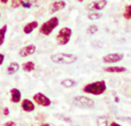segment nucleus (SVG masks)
Returning a JSON list of instances; mask_svg holds the SVG:
<instances>
[{
    "label": "nucleus",
    "instance_id": "19",
    "mask_svg": "<svg viewBox=\"0 0 131 126\" xmlns=\"http://www.w3.org/2000/svg\"><path fill=\"white\" fill-rule=\"evenodd\" d=\"M101 17H102L101 11H89V14H88V18L91 21L99 20V18H101Z\"/></svg>",
    "mask_w": 131,
    "mask_h": 126
},
{
    "label": "nucleus",
    "instance_id": "20",
    "mask_svg": "<svg viewBox=\"0 0 131 126\" xmlns=\"http://www.w3.org/2000/svg\"><path fill=\"white\" fill-rule=\"evenodd\" d=\"M123 17L128 21H131V5H127L124 7V10H123Z\"/></svg>",
    "mask_w": 131,
    "mask_h": 126
},
{
    "label": "nucleus",
    "instance_id": "32",
    "mask_svg": "<svg viewBox=\"0 0 131 126\" xmlns=\"http://www.w3.org/2000/svg\"><path fill=\"white\" fill-rule=\"evenodd\" d=\"M0 20H1V13H0Z\"/></svg>",
    "mask_w": 131,
    "mask_h": 126
},
{
    "label": "nucleus",
    "instance_id": "23",
    "mask_svg": "<svg viewBox=\"0 0 131 126\" xmlns=\"http://www.w3.org/2000/svg\"><path fill=\"white\" fill-rule=\"evenodd\" d=\"M21 2L22 0H10V8L13 9H16L21 6Z\"/></svg>",
    "mask_w": 131,
    "mask_h": 126
},
{
    "label": "nucleus",
    "instance_id": "14",
    "mask_svg": "<svg viewBox=\"0 0 131 126\" xmlns=\"http://www.w3.org/2000/svg\"><path fill=\"white\" fill-rule=\"evenodd\" d=\"M38 27H39L38 21H31V22L27 23V24L23 27V33H25V34L32 33L36 29H38Z\"/></svg>",
    "mask_w": 131,
    "mask_h": 126
},
{
    "label": "nucleus",
    "instance_id": "6",
    "mask_svg": "<svg viewBox=\"0 0 131 126\" xmlns=\"http://www.w3.org/2000/svg\"><path fill=\"white\" fill-rule=\"evenodd\" d=\"M108 5V0H94L85 6V9L89 11H101Z\"/></svg>",
    "mask_w": 131,
    "mask_h": 126
},
{
    "label": "nucleus",
    "instance_id": "28",
    "mask_svg": "<svg viewBox=\"0 0 131 126\" xmlns=\"http://www.w3.org/2000/svg\"><path fill=\"white\" fill-rule=\"evenodd\" d=\"M109 126H121L118 123H116V122H112L111 124H109Z\"/></svg>",
    "mask_w": 131,
    "mask_h": 126
},
{
    "label": "nucleus",
    "instance_id": "4",
    "mask_svg": "<svg viewBox=\"0 0 131 126\" xmlns=\"http://www.w3.org/2000/svg\"><path fill=\"white\" fill-rule=\"evenodd\" d=\"M71 36H72V30L68 27H63L58 31L57 37H55V40H57L58 45L64 46L70 41Z\"/></svg>",
    "mask_w": 131,
    "mask_h": 126
},
{
    "label": "nucleus",
    "instance_id": "9",
    "mask_svg": "<svg viewBox=\"0 0 131 126\" xmlns=\"http://www.w3.org/2000/svg\"><path fill=\"white\" fill-rule=\"evenodd\" d=\"M36 51H37L36 45L30 44V45H27L21 48V49L18 51V55H20L21 57H28V56H30V55H34L35 53H36Z\"/></svg>",
    "mask_w": 131,
    "mask_h": 126
},
{
    "label": "nucleus",
    "instance_id": "17",
    "mask_svg": "<svg viewBox=\"0 0 131 126\" xmlns=\"http://www.w3.org/2000/svg\"><path fill=\"white\" fill-rule=\"evenodd\" d=\"M76 85H77V81L75 80V79H71V78L63 79V80L61 81V86H63L66 88H71Z\"/></svg>",
    "mask_w": 131,
    "mask_h": 126
},
{
    "label": "nucleus",
    "instance_id": "13",
    "mask_svg": "<svg viewBox=\"0 0 131 126\" xmlns=\"http://www.w3.org/2000/svg\"><path fill=\"white\" fill-rule=\"evenodd\" d=\"M104 71L108 73H123L127 72L128 69L125 67H118V65H108L104 68Z\"/></svg>",
    "mask_w": 131,
    "mask_h": 126
},
{
    "label": "nucleus",
    "instance_id": "12",
    "mask_svg": "<svg viewBox=\"0 0 131 126\" xmlns=\"http://www.w3.org/2000/svg\"><path fill=\"white\" fill-rule=\"evenodd\" d=\"M9 93H10V101L13 103H20L22 101V93H21V91L18 88L16 87L10 88Z\"/></svg>",
    "mask_w": 131,
    "mask_h": 126
},
{
    "label": "nucleus",
    "instance_id": "10",
    "mask_svg": "<svg viewBox=\"0 0 131 126\" xmlns=\"http://www.w3.org/2000/svg\"><path fill=\"white\" fill-rule=\"evenodd\" d=\"M67 7V2L64 0H57V1L52 2L50 6V11L52 14H55L58 11H61Z\"/></svg>",
    "mask_w": 131,
    "mask_h": 126
},
{
    "label": "nucleus",
    "instance_id": "16",
    "mask_svg": "<svg viewBox=\"0 0 131 126\" xmlns=\"http://www.w3.org/2000/svg\"><path fill=\"white\" fill-rule=\"evenodd\" d=\"M21 69H22L24 72H32L35 69H36V63L34 61L23 62L22 65H21Z\"/></svg>",
    "mask_w": 131,
    "mask_h": 126
},
{
    "label": "nucleus",
    "instance_id": "29",
    "mask_svg": "<svg viewBox=\"0 0 131 126\" xmlns=\"http://www.w3.org/2000/svg\"><path fill=\"white\" fill-rule=\"evenodd\" d=\"M8 1H9V0H0V4H2V5H7V4H8Z\"/></svg>",
    "mask_w": 131,
    "mask_h": 126
},
{
    "label": "nucleus",
    "instance_id": "2",
    "mask_svg": "<svg viewBox=\"0 0 131 126\" xmlns=\"http://www.w3.org/2000/svg\"><path fill=\"white\" fill-rule=\"evenodd\" d=\"M59 23H60L59 17L58 16H52L41 25H39V33L43 34V36H50L59 27Z\"/></svg>",
    "mask_w": 131,
    "mask_h": 126
},
{
    "label": "nucleus",
    "instance_id": "7",
    "mask_svg": "<svg viewBox=\"0 0 131 126\" xmlns=\"http://www.w3.org/2000/svg\"><path fill=\"white\" fill-rule=\"evenodd\" d=\"M32 100H34V102L36 104H38V106H40V107H44V108H47V107H50L51 104H52L51 99L46 96L45 94H43V93H36V94H34Z\"/></svg>",
    "mask_w": 131,
    "mask_h": 126
},
{
    "label": "nucleus",
    "instance_id": "26",
    "mask_svg": "<svg viewBox=\"0 0 131 126\" xmlns=\"http://www.w3.org/2000/svg\"><path fill=\"white\" fill-rule=\"evenodd\" d=\"M5 61V54H2V53H0V65H2V63Z\"/></svg>",
    "mask_w": 131,
    "mask_h": 126
},
{
    "label": "nucleus",
    "instance_id": "15",
    "mask_svg": "<svg viewBox=\"0 0 131 126\" xmlns=\"http://www.w3.org/2000/svg\"><path fill=\"white\" fill-rule=\"evenodd\" d=\"M20 63H17V62H10L8 64V67H7V69H6V72H7V74H15L16 72L20 70Z\"/></svg>",
    "mask_w": 131,
    "mask_h": 126
},
{
    "label": "nucleus",
    "instance_id": "8",
    "mask_svg": "<svg viewBox=\"0 0 131 126\" xmlns=\"http://www.w3.org/2000/svg\"><path fill=\"white\" fill-rule=\"evenodd\" d=\"M124 59L123 53H109L102 57V62L106 64H112V63H117Z\"/></svg>",
    "mask_w": 131,
    "mask_h": 126
},
{
    "label": "nucleus",
    "instance_id": "18",
    "mask_svg": "<svg viewBox=\"0 0 131 126\" xmlns=\"http://www.w3.org/2000/svg\"><path fill=\"white\" fill-rule=\"evenodd\" d=\"M7 30H8V25L7 24H4L1 28H0V46H2L4 45V43H5Z\"/></svg>",
    "mask_w": 131,
    "mask_h": 126
},
{
    "label": "nucleus",
    "instance_id": "22",
    "mask_svg": "<svg viewBox=\"0 0 131 126\" xmlns=\"http://www.w3.org/2000/svg\"><path fill=\"white\" fill-rule=\"evenodd\" d=\"M97 126H109L106 117H99L97 119Z\"/></svg>",
    "mask_w": 131,
    "mask_h": 126
},
{
    "label": "nucleus",
    "instance_id": "21",
    "mask_svg": "<svg viewBox=\"0 0 131 126\" xmlns=\"http://www.w3.org/2000/svg\"><path fill=\"white\" fill-rule=\"evenodd\" d=\"M98 32V25L95 24H91L88 27V29H86V33L89 34V36H93L94 33H97Z\"/></svg>",
    "mask_w": 131,
    "mask_h": 126
},
{
    "label": "nucleus",
    "instance_id": "31",
    "mask_svg": "<svg viewBox=\"0 0 131 126\" xmlns=\"http://www.w3.org/2000/svg\"><path fill=\"white\" fill-rule=\"evenodd\" d=\"M77 1H79V2H82V1H84V0H77Z\"/></svg>",
    "mask_w": 131,
    "mask_h": 126
},
{
    "label": "nucleus",
    "instance_id": "11",
    "mask_svg": "<svg viewBox=\"0 0 131 126\" xmlns=\"http://www.w3.org/2000/svg\"><path fill=\"white\" fill-rule=\"evenodd\" d=\"M21 108L24 112H32V111H35L36 107H35V102L32 100L24 99L21 101Z\"/></svg>",
    "mask_w": 131,
    "mask_h": 126
},
{
    "label": "nucleus",
    "instance_id": "3",
    "mask_svg": "<svg viewBox=\"0 0 131 126\" xmlns=\"http://www.w3.org/2000/svg\"><path fill=\"white\" fill-rule=\"evenodd\" d=\"M51 61L55 64H71L77 61V55L71 53H55L51 55Z\"/></svg>",
    "mask_w": 131,
    "mask_h": 126
},
{
    "label": "nucleus",
    "instance_id": "25",
    "mask_svg": "<svg viewBox=\"0 0 131 126\" xmlns=\"http://www.w3.org/2000/svg\"><path fill=\"white\" fill-rule=\"evenodd\" d=\"M2 126H16V123L13 122V120H8V122L4 123V125Z\"/></svg>",
    "mask_w": 131,
    "mask_h": 126
},
{
    "label": "nucleus",
    "instance_id": "27",
    "mask_svg": "<svg viewBox=\"0 0 131 126\" xmlns=\"http://www.w3.org/2000/svg\"><path fill=\"white\" fill-rule=\"evenodd\" d=\"M4 115H5V116H8V115H9L8 108H4Z\"/></svg>",
    "mask_w": 131,
    "mask_h": 126
},
{
    "label": "nucleus",
    "instance_id": "1",
    "mask_svg": "<svg viewBox=\"0 0 131 126\" xmlns=\"http://www.w3.org/2000/svg\"><path fill=\"white\" fill-rule=\"evenodd\" d=\"M85 94L90 95H101L107 91V85L105 80H97L93 83H89L82 88Z\"/></svg>",
    "mask_w": 131,
    "mask_h": 126
},
{
    "label": "nucleus",
    "instance_id": "24",
    "mask_svg": "<svg viewBox=\"0 0 131 126\" xmlns=\"http://www.w3.org/2000/svg\"><path fill=\"white\" fill-rule=\"evenodd\" d=\"M31 6H32L31 0H22V2H21V7H23V8L29 9L31 8Z\"/></svg>",
    "mask_w": 131,
    "mask_h": 126
},
{
    "label": "nucleus",
    "instance_id": "5",
    "mask_svg": "<svg viewBox=\"0 0 131 126\" xmlns=\"http://www.w3.org/2000/svg\"><path fill=\"white\" fill-rule=\"evenodd\" d=\"M74 104L76 107L79 108H84V109H90L94 106V101H93L91 97L85 96V95H77L74 99Z\"/></svg>",
    "mask_w": 131,
    "mask_h": 126
},
{
    "label": "nucleus",
    "instance_id": "30",
    "mask_svg": "<svg viewBox=\"0 0 131 126\" xmlns=\"http://www.w3.org/2000/svg\"><path fill=\"white\" fill-rule=\"evenodd\" d=\"M40 126H54V125H52V124H50V123H43Z\"/></svg>",
    "mask_w": 131,
    "mask_h": 126
}]
</instances>
